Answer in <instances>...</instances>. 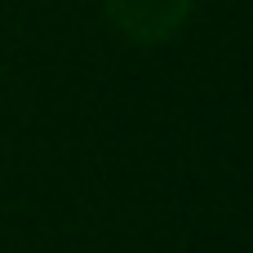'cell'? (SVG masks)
I'll use <instances>...</instances> for the list:
<instances>
[{
    "mask_svg": "<svg viewBox=\"0 0 253 253\" xmlns=\"http://www.w3.org/2000/svg\"><path fill=\"white\" fill-rule=\"evenodd\" d=\"M196 0H102L111 27L133 44H165L187 18Z\"/></svg>",
    "mask_w": 253,
    "mask_h": 253,
    "instance_id": "obj_1",
    "label": "cell"
}]
</instances>
